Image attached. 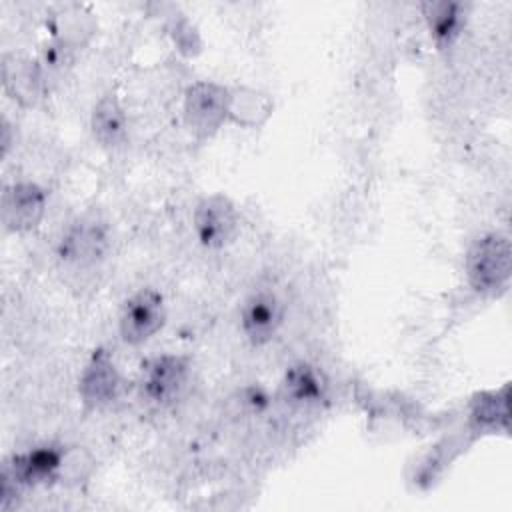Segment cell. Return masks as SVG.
<instances>
[{
    "instance_id": "2e32d148",
    "label": "cell",
    "mask_w": 512,
    "mask_h": 512,
    "mask_svg": "<svg viewBox=\"0 0 512 512\" xmlns=\"http://www.w3.org/2000/svg\"><path fill=\"white\" fill-rule=\"evenodd\" d=\"M326 384L318 370L306 362L290 366L282 380V394L292 404H316L324 398Z\"/></svg>"
},
{
    "instance_id": "4fadbf2b",
    "label": "cell",
    "mask_w": 512,
    "mask_h": 512,
    "mask_svg": "<svg viewBox=\"0 0 512 512\" xmlns=\"http://www.w3.org/2000/svg\"><path fill=\"white\" fill-rule=\"evenodd\" d=\"M422 14L432 38L440 48L452 46L466 24V6L460 2H424Z\"/></svg>"
},
{
    "instance_id": "ba28073f",
    "label": "cell",
    "mask_w": 512,
    "mask_h": 512,
    "mask_svg": "<svg viewBox=\"0 0 512 512\" xmlns=\"http://www.w3.org/2000/svg\"><path fill=\"white\" fill-rule=\"evenodd\" d=\"M122 376L112 354L106 348H96L80 376L78 392L88 410L110 406L122 394Z\"/></svg>"
},
{
    "instance_id": "6da1fadb",
    "label": "cell",
    "mask_w": 512,
    "mask_h": 512,
    "mask_svg": "<svg viewBox=\"0 0 512 512\" xmlns=\"http://www.w3.org/2000/svg\"><path fill=\"white\" fill-rule=\"evenodd\" d=\"M110 228L98 210L76 216L56 244V258L62 268L84 272L96 268L108 252Z\"/></svg>"
},
{
    "instance_id": "8992f818",
    "label": "cell",
    "mask_w": 512,
    "mask_h": 512,
    "mask_svg": "<svg viewBox=\"0 0 512 512\" xmlns=\"http://www.w3.org/2000/svg\"><path fill=\"white\" fill-rule=\"evenodd\" d=\"M194 232L208 250H220L232 244L240 230V216L234 202L224 194L204 196L194 208Z\"/></svg>"
},
{
    "instance_id": "e0dca14e",
    "label": "cell",
    "mask_w": 512,
    "mask_h": 512,
    "mask_svg": "<svg viewBox=\"0 0 512 512\" xmlns=\"http://www.w3.org/2000/svg\"><path fill=\"white\" fill-rule=\"evenodd\" d=\"M170 22H168V32L174 40V44L178 46L180 52H184L186 56H194L202 50V40L196 32V28L190 24V20L186 18V14L182 12H172L170 14Z\"/></svg>"
},
{
    "instance_id": "277c9868",
    "label": "cell",
    "mask_w": 512,
    "mask_h": 512,
    "mask_svg": "<svg viewBox=\"0 0 512 512\" xmlns=\"http://www.w3.org/2000/svg\"><path fill=\"white\" fill-rule=\"evenodd\" d=\"M190 376V360L178 354H160L142 364L140 394L146 402L164 408L174 404Z\"/></svg>"
},
{
    "instance_id": "3957f363",
    "label": "cell",
    "mask_w": 512,
    "mask_h": 512,
    "mask_svg": "<svg viewBox=\"0 0 512 512\" xmlns=\"http://www.w3.org/2000/svg\"><path fill=\"white\" fill-rule=\"evenodd\" d=\"M228 120V88L200 80L184 92V122L198 138H212Z\"/></svg>"
},
{
    "instance_id": "7a4b0ae2",
    "label": "cell",
    "mask_w": 512,
    "mask_h": 512,
    "mask_svg": "<svg viewBox=\"0 0 512 512\" xmlns=\"http://www.w3.org/2000/svg\"><path fill=\"white\" fill-rule=\"evenodd\" d=\"M512 272V248L506 234L490 232L474 240L466 252V276L474 292L496 296L506 290Z\"/></svg>"
},
{
    "instance_id": "8fae6325",
    "label": "cell",
    "mask_w": 512,
    "mask_h": 512,
    "mask_svg": "<svg viewBox=\"0 0 512 512\" xmlns=\"http://www.w3.org/2000/svg\"><path fill=\"white\" fill-rule=\"evenodd\" d=\"M90 128H92V136L94 140L114 152L126 146L128 142V116L126 110L120 102V98L116 96L114 90L106 92L92 108V116H90Z\"/></svg>"
},
{
    "instance_id": "9c48e42d",
    "label": "cell",
    "mask_w": 512,
    "mask_h": 512,
    "mask_svg": "<svg viewBox=\"0 0 512 512\" xmlns=\"http://www.w3.org/2000/svg\"><path fill=\"white\" fill-rule=\"evenodd\" d=\"M64 460L66 452L62 446L42 444L26 452L12 454V458L4 462L2 474L10 476L20 488L48 484L60 476Z\"/></svg>"
},
{
    "instance_id": "52a82bcc",
    "label": "cell",
    "mask_w": 512,
    "mask_h": 512,
    "mask_svg": "<svg viewBox=\"0 0 512 512\" xmlns=\"http://www.w3.org/2000/svg\"><path fill=\"white\" fill-rule=\"evenodd\" d=\"M46 214V192L30 180L12 182L2 192L0 218L6 232H30Z\"/></svg>"
},
{
    "instance_id": "9a60e30c",
    "label": "cell",
    "mask_w": 512,
    "mask_h": 512,
    "mask_svg": "<svg viewBox=\"0 0 512 512\" xmlns=\"http://www.w3.org/2000/svg\"><path fill=\"white\" fill-rule=\"evenodd\" d=\"M270 114L272 100L268 94L248 86L228 88V120L246 128H256L264 124Z\"/></svg>"
},
{
    "instance_id": "5bb4252c",
    "label": "cell",
    "mask_w": 512,
    "mask_h": 512,
    "mask_svg": "<svg viewBox=\"0 0 512 512\" xmlns=\"http://www.w3.org/2000/svg\"><path fill=\"white\" fill-rule=\"evenodd\" d=\"M48 78L38 60H22L4 64V86L18 102L32 106L46 90Z\"/></svg>"
},
{
    "instance_id": "30bf717a",
    "label": "cell",
    "mask_w": 512,
    "mask_h": 512,
    "mask_svg": "<svg viewBox=\"0 0 512 512\" xmlns=\"http://www.w3.org/2000/svg\"><path fill=\"white\" fill-rule=\"evenodd\" d=\"M284 322V302L272 290L252 292L240 308V328L250 344L270 342Z\"/></svg>"
},
{
    "instance_id": "7c38bea8",
    "label": "cell",
    "mask_w": 512,
    "mask_h": 512,
    "mask_svg": "<svg viewBox=\"0 0 512 512\" xmlns=\"http://www.w3.org/2000/svg\"><path fill=\"white\" fill-rule=\"evenodd\" d=\"M510 420V390L508 384L500 390H484L470 400V428L476 434L506 432Z\"/></svg>"
},
{
    "instance_id": "5b68a950",
    "label": "cell",
    "mask_w": 512,
    "mask_h": 512,
    "mask_svg": "<svg viewBox=\"0 0 512 512\" xmlns=\"http://www.w3.org/2000/svg\"><path fill=\"white\" fill-rule=\"evenodd\" d=\"M164 322V296L154 288H142L124 302L118 318V332L126 344L138 346L160 332Z\"/></svg>"
}]
</instances>
